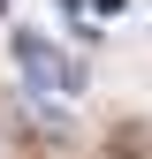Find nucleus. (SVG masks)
Wrapping results in <instances>:
<instances>
[{"mask_svg": "<svg viewBox=\"0 0 152 159\" xmlns=\"http://www.w3.org/2000/svg\"><path fill=\"white\" fill-rule=\"evenodd\" d=\"M8 53H15V68L31 76V91H46V98H76V91H84V68H76L69 53H53L38 30H15Z\"/></svg>", "mask_w": 152, "mask_h": 159, "instance_id": "obj_1", "label": "nucleus"}]
</instances>
